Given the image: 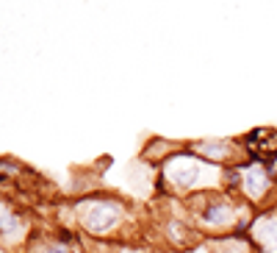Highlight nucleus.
Masks as SVG:
<instances>
[{"label": "nucleus", "instance_id": "20e7f679", "mask_svg": "<svg viewBox=\"0 0 277 253\" xmlns=\"http://www.w3.org/2000/svg\"><path fill=\"white\" fill-rule=\"evenodd\" d=\"M228 214H230V209L225 203H214L211 209L205 211V220L211 225H219V223H225V220H228Z\"/></svg>", "mask_w": 277, "mask_h": 253}, {"label": "nucleus", "instance_id": "39448f33", "mask_svg": "<svg viewBox=\"0 0 277 253\" xmlns=\"http://www.w3.org/2000/svg\"><path fill=\"white\" fill-rule=\"evenodd\" d=\"M202 153H211V159H222L225 156V150H228V142L222 145V142H205V145H200Z\"/></svg>", "mask_w": 277, "mask_h": 253}, {"label": "nucleus", "instance_id": "f03ea898", "mask_svg": "<svg viewBox=\"0 0 277 253\" xmlns=\"http://www.w3.org/2000/svg\"><path fill=\"white\" fill-rule=\"evenodd\" d=\"M261 228H258V237L263 242V251L266 253H277V220H261Z\"/></svg>", "mask_w": 277, "mask_h": 253}, {"label": "nucleus", "instance_id": "423d86ee", "mask_svg": "<svg viewBox=\"0 0 277 253\" xmlns=\"http://www.w3.org/2000/svg\"><path fill=\"white\" fill-rule=\"evenodd\" d=\"M45 253H67V245H47Z\"/></svg>", "mask_w": 277, "mask_h": 253}, {"label": "nucleus", "instance_id": "f257e3e1", "mask_svg": "<svg viewBox=\"0 0 277 253\" xmlns=\"http://www.w3.org/2000/svg\"><path fill=\"white\" fill-rule=\"evenodd\" d=\"M117 214L119 209L111 203H92L89 209L83 211V225L89 228V231H105V228H111V225L117 223Z\"/></svg>", "mask_w": 277, "mask_h": 253}, {"label": "nucleus", "instance_id": "7ed1b4c3", "mask_svg": "<svg viewBox=\"0 0 277 253\" xmlns=\"http://www.w3.org/2000/svg\"><path fill=\"white\" fill-rule=\"evenodd\" d=\"M263 187H266V176H263L261 170H252V173H247V178H244V190H247L249 197H261Z\"/></svg>", "mask_w": 277, "mask_h": 253}]
</instances>
